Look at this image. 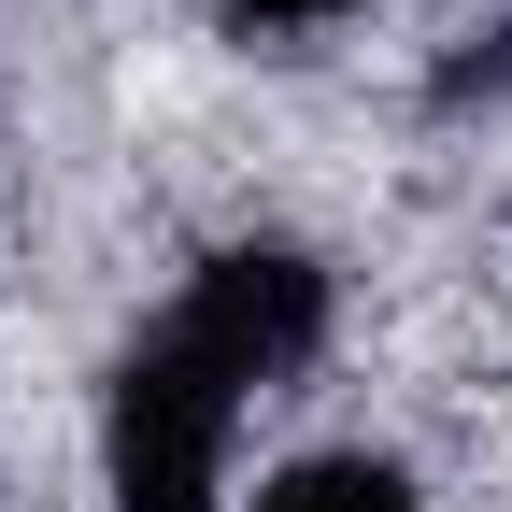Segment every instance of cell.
Returning a JSON list of instances; mask_svg holds the SVG:
<instances>
[{
	"label": "cell",
	"instance_id": "1",
	"mask_svg": "<svg viewBox=\"0 0 512 512\" xmlns=\"http://www.w3.org/2000/svg\"><path fill=\"white\" fill-rule=\"evenodd\" d=\"M228 427H242V384L200 370L171 328H143L114 356V399H100V484H114V512H214L228 498Z\"/></svg>",
	"mask_w": 512,
	"mask_h": 512
},
{
	"label": "cell",
	"instance_id": "2",
	"mask_svg": "<svg viewBox=\"0 0 512 512\" xmlns=\"http://www.w3.org/2000/svg\"><path fill=\"white\" fill-rule=\"evenodd\" d=\"M171 342L256 399V384H285V370L328 356V271H313L299 242H228V256H200V285L171 299Z\"/></svg>",
	"mask_w": 512,
	"mask_h": 512
},
{
	"label": "cell",
	"instance_id": "3",
	"mask_svg": "<svg viewBox=\"0 0 512 512\" xmlns=\"http://www.w3.org/2000/svg\"><path fill=\"white\" fill-rule=\"evenodd\" d=\"M256 512H427V498H413V470H399V456H356V441H342V456L271 470V484H256Z\"/></svg>",
	"mask_w": 512,
	"mask_h": 512
},
{
	"label": "cell",
	"instance_id": "4",
	"mask_svg": "<svg viewBox=\"0 0 512 512\" xmlns=\"http://www.w3.org/2000/svg\"><path fill=\"white\" fill-rule=\"evenodd\" d=\"M242 29H328V15H356V0H228Z\"/></svg>",
	"mask_w": 512,
	"mask_h": 512
}]
</instances>
